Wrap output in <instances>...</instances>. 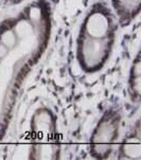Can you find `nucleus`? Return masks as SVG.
<instances>
[{
  "label": "nucleus",
  "instance_id": "1",
  "mask_svg": "<svg viewBox=\"0 0 141 160\" xmlns=\"http://www.w3.org/2000/svg\"><path fill=\"white\" fill-rule=\"evenodd\" d=\"M51 28L48 0H35L0 23V103L10 119L21 83L48 47Z\"/></svg>",
  "mask_w": 141,
  "mask_h": 160
},
{
  "label": "nucleus",
  "instance_id": "2",
  "mask_svg": "<svg viewBox=\"0 0 141 160\" xmlns=\"http://www.w3.org/2000/svg\"><path fill=\"white\" fill-rule=\"evenodd\" d=\"M117 33L116 17L104 1L91 5L86 14L77 39V59L86 73L104 68L113 52Z\"/></svg>",
  "mask_w": 141,
  "mask_h": 160
},
{
  "label": "nucleus",
  "instance_id": "3",
  "mask_svg": "<svg viewBox=\"0 0 141 160\" xmlns=\"http://www.w3.org/2000/svg\"><path fill=\"white\" fill-rule=\"evenodd\" d=\"M30 126L34 141L30 151V158H58L59 145L56 137V122L51 110L47 107L37 108L32 117Z\"/></svg>",
  "mask_w": 141,
  "mask_h": 160
},
{
  "label": "nucleus",
  "instance_id": "4",
  "mask_svg": "<svg viewBox=\"0 0 141 160\" xmlns=\"http://www.w3.org/2000/svg\"><path fill=\"white\" fill-rule=\"evenodd\" d=\"M121 122L122 115L117 108H109L101 117L89 140V153L93 158H109L117 143Z\"/></svg>",
  "mask_w": 141,
  "mask_h": 160
},
{
  "label": "nucleus",
  "instance_id": "5",
  "mask_svg": "<svg viewBox=\"0 0 141 160\" xmlns=\"http://www.w3.org/2000/svg\"><path fill=\"white\" fill-rule=\"evenodd\" d=\"M141 132L140 121L137 120L136 124L132 127L131 132L124 137L119 146V159L139 160L141 158Z\"/></svg>",
  "mask_w": 141,
  "mask_h": 160
},
{
  "label": "nucleus",
  "instance_id": "6",
  "mask_svg": "<svg viewBox=\"0 0 141 160\" xmlns=\"http://www.w3.org/2000/svg\"><path fill=\"white\" fill-rule=\"evenodd\" d=\"M120 27L129 26L140 13L141 0H110Z\"/></svg>",
  "mask_w": 141,
  "mask_h": 160
},
{
  "label": "nucleus",
  "instance_id": "7",
  "mask_svg": "<svg viewBox=\"0 0 141 160\" xmlns=\"http://www.w3.org/2000/svg\"><path fill=\"white\" fill-rule=\"evenodd\" d=\"M128 93L134 103H139L141 98V59L140 52L133 61L128 77Z\"/></svg>",
  "mask_w": 141,
  "mask_h": 160
},
{
  "label": "nucleus",
  "instance_id": "8",
  "mask_svg": "<svg viewBox=\"0 0 141 160\" xmlns=\"http://www.w3.org/2000/svg\"><path fill=\"white\" fill-rule=\"evenodd\" d=\"M21 1H23V0H5V2H7L8 4H12V5L20 3Z\"/></svg>",
  "mask_w": 141,
  "mask_h": 160
}]
</instances>
